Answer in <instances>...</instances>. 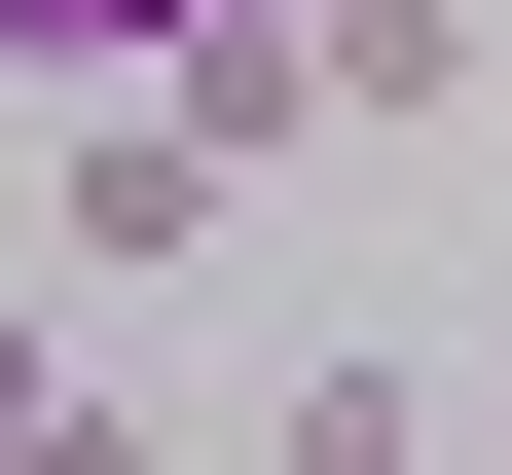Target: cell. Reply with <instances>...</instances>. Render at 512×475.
Wrapping results in <instances>:
<instances>
[{"mask_svg":"<svg viewBox=\"0 0 512 475\" xmlns=\"http://www.w3.org/2000/svg\"><path fill=\"white\" fill-rule=\"evenodd\" d=\"M256 475H476V402H439V366H403V329H330V366L256 402Z\"/></svg>","mask_w":512,"mask_h":475,"instance_id":"obj_1","label":"cell"},{"mask_svg":"<svg viewBox=\"0 0 512 475\" xmlns=\"http://www.w3.org/2000/svg\"><path fill=\"white\" fill-rule=\"evenodd\" d=\"M293 74H330V147H439L476 110V0H293Z\"/></svg>","mask_w":512,"mask_h":475,"instance_id":"obj_2","label":"cell"},{"mask_svg":"<svg viewBox=\"0 0 512 475\" xmlns=\"http://www.w3.org/2000/svg\"><path fill=\"white\" fill-rule=\"evenodd\" d=\"M0 475H183V439H147V402L74 366V329H0Z\"/></svg>","mask_w":512,"mask_h":475,"instance_id":"obj_3","label":"cell"},{"mask_svg":"<svg viewBox=\"0 0 512 475\" xmlns=\"http://www.w3.org/2000/svg\"><path fill=\"white\" fill-rule=\"evenodd\" d=\"M147 37H220V0H0V74L74 110V74H147Z\"/></svg>","mask_w":512,"mask_h":475,"instance_id":"obj_4","label":"cell"},{"mask_svg":"<svg viewBox=\"0 0 512 475\" xmlns=\"http://www.w3.org/2000/svg\"><path fill=\"white\" fill-rule=\"evenodd\" d=\"M476 475H512V366H476Z\"/></svg>","mask_w":512,"mask_h":475,"instance_id":"obj_5","label":"cell"}]
</instances>
